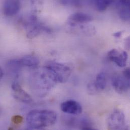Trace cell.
Masks as SVG:
<instances>
[{
    "mask_svg": "<svg viewBox=\"0 0 130 130\" xmlns=\"http://www.w3.org/2000/svg\"><path fill=\"white\" fill-rule=\"evenodd\" d=\"M111 84L117 93H125L130 89V79L126 77L123 73L116 74L112 78Z\"/></svg>",
    "mask_w": 130,
    "mask_h": 130,
    "instance_id": "5",
    "label": "cell"
},
{
    "mask_svg": "<svg viewBox=\"0 0 130 130\" xmlns=\"http://www.w3.org/2000/svg\"><path fill=\"white\" fill-rule=\"evenodd\" d=\"M55 112L50 110H34L28 113L26 122L32 129H38L53 126L57 121Z\"/></svg>",
    "mask_w": 130,
    "mask_h": 130,
    "instance_id": "2",
    "label": "cell"
},
{
    "mask_svg": "<svg viewBox=\"0 0 130 130\" xmlns=\"http://www.w3.org/2000/svg\"><path fill=\"white\" fill-rule=\"evenodd\" d=\"M109 59L120 67H124L127 64L128 58L127 53L125 51H120L113 49L108 53Z\"/></svg>",
    "mask_w": 130,
    "mask_h": 130,
    "instance_id": "8",
    "label": "cell"
},
{
    "mask_svg": "<svg viewBox=\"0 0 130 130\" xmlns=\"http://www.w3.org/2000/svg\"><path fill=\"white\" fill-rule=\"evenodd\" d=\"M60 108L63 112L72 115H79L83 111L81 105L73 100L65 101L61 103Z\"/></svg>",
    "mask_w": 130,
    "mask_h": 130,
    "instance_id": "9",
    "label": "cell"
},
{
    "mask_svg": "<svg viewBox=\"0 0 130 130\" xmlns=\"http://www.w3.org/2000/svg\"><path fill=\"white\" fill-rule=\"evenodd\" d=\"M20 9V2L19 0H5L3 12L6 16H14L19 11Z\"/></svg>",
    "mask_w": 130,
    "mask_h": 130,
    "instance_id": "11",
    "label": "cell"
},
{
    "mask_svg": "<svg viewBox=\"0 0 130 130\" xmlns=\"http://www.w3.org/2000/svg\"><path fill=\"white\" fill-rule=\"evenodd\" d=\"M80 128L83 130H92L93 128L92 127L90 121L87 119H83L80 123Z\"/></svg>",
    "mask_w": 130,
    "mask_h": 130,
    "instance_id": "14",
    "label": "cell"
},
{
    "mask_svg": "<svg viewBox=\"0 0 130 130\" xmlns=\"http://www.w3.org/2000/svg\"><path fill=\"white\" fill-rule=\"evenodd\" d=\"M122 35V31H118L113 34V36L116 38H120Z\"/></svg>",
    "mask_w": 130,
    "mask_h": 130,
    "instance_id": "17",
    "label": "cell"
},
{
    "mask_svg": "<svg viewBox=\"0 0 130 130\" xmlns=\"http://www.w3.org/2000/svg\"><path fill=\"white\" fill-rule=\"evenodd\" d=\"M11 121L16 125H20L23 122V118L19 115H15L12 117Z\"/></svg>",
    "mask_w": 130,
    "mask_h": 130,
    "instance_id": "15",
    "label": "cell"
},
{
    "mask_svg": "<svg viewBox=\"0 0 130 130\" xmlns=\"http://www.w3.org/2000/svg\"><path fill=\"white\" fill-rule=\"evenodd\" d=\"M93 20V17L87 14L77 12L71 14L68 18V23L72 26L76 24H85L90 22Z\"/></svg>",
    "mask_w": 130,
    "mask_h": 130,
    "instance_id": "10",
    "label": "cell"
},
{
    "mask_svg": "<svg viewBox=\"0 0 130 130\" xmlns=\"http://www.w3.org/2000/svg\"><path fill=\"white\" fill-rule=\"evenodd\" d=\"M126 77L130 79V68H126L122 73Z\"/></svg>",
    "mask_w": 130,
    "mask_h": 130,
    "instance_id": "16",
    "label": "cell"
},
{
    "mask_svg": "<svg viewBox=\"0 0 130 130\" xmlns=\"http://www.w3.org/2000/svg\"><path fill=\"white\" fill-rule=\"evenodd\" d=\"M3 75H4V72H3V69L1 68V67L0 66V81L2 79V78L3 76Z\"/></svg>",
    "mask_w": 130,
    "mask_h": 130,
    "instance_id": "18",
    "label": "cell"
},
{
    "mask_svg": "<svg viewBox=\"0 0 130 130\" xmlns=\"http://www.w3.org/2000/svg\"><path fill=\"white\" fill-rule=\"evenodd\" d=\"M108 128L110 130H121L125 128V116L121 110H114L109 116L107 121Z\"/></svg>",
    "mask_w": 130,
    "mask_h": 130,
    "instance_id": "4",
    "label": "cell"
},
{
    "mask_svg": "<svg viewBox=\"0 0 130 130\" xmlns=\"http://www.w3.org/2000/svg\"><path fill=\"white\" fill-rule=\"evenodd\" d=\"M58 83L52 71L45 66L37 68L30 76L29 84L35 94L44 96Z\"/></svg>",
    "mask_w": 130,
    "mask_h": 130,
    "instance_id": "1",
    "label": "cell"
},
{
    "mask_svg": "<svg viewBox=\"0 0 130 130\" xmlns=\"http://www.w3.org/2000/svg\"><path fill=\"white\" fill-rule=\"evenodd\" d=\"M106 86V77L104 72H100L97 75L94 81L89 83L88 90L92 94L97 93L104 90Z\"/></svg>",
    "mask_w": 130,
    "mask_h": 130,
    "instance_id": "7",
    "label": "cell"
},
{
    "mask_svg": "<svg viewBox=\"0 0 130 130\" xmlns=\"http://www.w3.org/2000/svg\"><path fill=\"white\" fill-rule=\"evenodd\" d=\"M14 97L17 100L27 104L32 102L33 100L28 94L17 82H14L11 86Z\"/></svg>",
    "mask_w": 130,
    "mask_h": 130,
    "instance_id": "6",
    "label": "cell"
},
{
    "mask_svg": "<svg viewBox=\"0 0 130 130\" xmlns=\"http://www.w3.org/2000/svg\"><path fill=\"white\" fill-rule=\"evenodd\" d=\"M46 66L52 71L58 83H65L71 73V69L68 66L55 61L48 62Z\"/></svg>",
    "mask_w": 130,
    "mask_h": 130,
    "instance_id": "3",
    "label": "cell"
},
{
    "mask_svg": "<svg viewBox=\"0 0 130 130\" xmlns=\"http://www.w3.org/2000/svg\"><path fill=\"white\" fill-rule=\"evenodd\" d=\"M17 60L21 66H25L30 67H36L40 63L38 58L32 55L25 56L19 59H17Z\"/></svg>",
    "mask_w": 130,
    "mask_h": 130,
    "instance_id": "12",
    "label": "cell"
},
{
    "mask_svg": "<svg viewBox=\"0 0 130 130\" xmlns=\"http://www.w3.org/2000/svg\"><path fill=\"white\" fill-rule=\"evenodd\" d=\"M113 0H95L97 9L99 11H103L111 4Z\"/></svg>",
    "mask_w": 130,
    "mask_h": 130,
    "instance_id": "13",
    "label": "cell"
}]
</instances>
